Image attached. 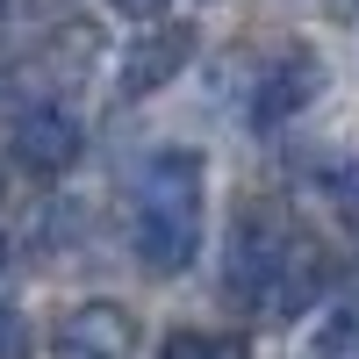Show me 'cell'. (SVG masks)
Returning a JSON list of instances; mask_svg holds the SVG:
<instances>
[{
    "instance_id": "cell-1",
    "label": "cell",
    "mask_w": 359,
    "mask_h": 359,
    "mask_svg": "<svg viewBox=\"0 0 359 359\" xmlns=\"http://www.w3.org/2000/svg\"><path fill=\"white\" fill-rule=\"evenodd\" d=\"M201 158L194 151H151L130 187V252L151 273H180L201 252Z\"/></svg>"
},
{
    "instance_id": "cell-2",
    "label": "cell",
    "mask_w": 359,
    "mask_h": 359,
    "mask_svg": "<svg viewBox=\"0 0 359 359\" xmlns=\"http://www.w3.org/2000/svg\"><path fill=\"white\" fill-rule=\"evenodd\" d=\"M280 287H287V245L273 237L266 216L245 208L230 245H223V294L237 309H259V302H280Z\"/></svg>"
},
{
    "instance_id": "cell-3",
    "label": "cell",
    "mask_w": 359,
    "mask_h": 359,
    "mask_svg": "<svg viewBox=\"0 0 359 359\" xmlns=\"http://www.w3.org/2000/svg\"><path fill=\"white\" fill-rule=\"evenodd\" d=\"M8 144H15V158H22L29 172L57 180V172H72V165H79V144H86V130L72 123V108H57V101H29V108H15Z\"/></svg>"
},
{
    "instance_id": "cell-4",
    "label": "cell",
    "mask_w": 359,
    "mask_h": 359,
    "mask_svg": "<svg viewBox=\"0 0 359 359\" xmlns=\"http://www.w3.org/2000/svg\"><path fill=\"white\" fill-rule=\"evenodd\" d=\"M50 352L57 359H137V323L115 302H79V309L57 316Z\"/></svg>"
},
{
    "instance_id": "cell-5",
    "label": "cell",
    "mask_w": 359,
    "mask_h": 359,
    "mask_svg": "<svg viewBox=\"0 0 359 359\" xmlns=\"http://www.w3.org/2000/svg\"><path fill=\"white\" fill-rule=\"evenodd\" d=\"M323 94V65L302 50L273 57V65H259V86H252V130H287L294 115Z\"/></svg>"
},
{
    "instance_id": "cell-6",
    "label": "cell",
    "mask_w": 359,
    "mask_h": 359,
    "mask_svg": "<svg viewBox=\"0 0 359 359\" xmlns=\"http://www.w3.org/2000/svg\"><path fill=\"white\" fill-rule=\"evenodd\" d=\"M194 65V29H151V36H137L123 50V72H115V86H123V101H144V94H158V86H172L180 72Z\"/></svg>"
},
{
    "instance_id": "cell-7",
    "label": "cell",
    "mask_w": 359,
    "mask_h": 359,
    "mask_svg": "<svg viewBox=\"0 0 359 359\" xmlns=\"http://www.w3.org/2000/svg\"><path fill=\"white\" fill-rule=\"evenodd\" d=\"M352 352H359V294H338L309 323V359H352Z\"/></svg>"
},
{
    "instance_id": "cell-8",
    "label": "cell",
    "mask_w": 359,
    "mask_h": 359,
    "mask_svg": "<svg viewBox=\"0 0 359 359\" xmlns=\"http://www.w3.org/2000/svg\"><path fill=\"white\" fill-rule=\"evenodd\" d=\"M158 359H245V338H223V331H172L158 345Z\"/></svg>"
},
{
    "instance_id": "cell-9",
    "label": "cell",
    "mask_w": 359,
    "mask_h": 359,
    "mask_svg": "<svg viewBox=\"0 0 359 359\" xmlns=\"http://www.w3.org/2000/svg\"><path fill=\"white\" fill-rule=\"evenodd\" d=\"M331 208H338V223H352V230H359V158L331 172Z\"/></svg>"
},
{
    "instance_id": "cell-10",
    "label": "cell",
    "mask_w": 359,
    "mask_h": 359,
    "mask_svg": "<svg viewBox=\"0 0 359 359\" xmlns=\"http://www.w3.org/2000/svg\"><path fill=\"white\" fill-rule=\"evenodd\" d=\"M0 359H29V323L0 302Z\"/></svg>"
},
{
    "instance_id": "cell-11",
    "label": "cell",
    "mask_w": 359,
    "mask_h": 359,
    "mask_svg": "<svg viewBox=\"0 0 359 359\" xmlns=\"http://www.w3.org/2000/svg\"><path fill=\"white\" fill-rule=\"evenodd\" d=\"M108 8H123L130 22H158V15L172 8V0H108Z\"/></svg>"
},
{
    "instance_id": "cell-12",
    "label": "cell",
    "mask_w": 359,
    "mask_h": 359,
    "mask_svg": "<svg viewBox=\"0 0 359 359\" xmlns=\"http://www.w3.org/2000/svg\"><path fill=\"white\" fill-rule=\"evenodd\" d=\"M0 266H8V245H0Z\"/></svg>"
}]
</instances>
